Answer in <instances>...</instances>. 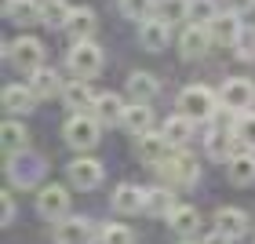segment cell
<instances>
[{
	"instance_id": "cell-12",
	"label": "cell",
	"mask_w": 255,
	"mask_h": 244,
	"mask_svg": "<svg viewBox=\"0 0 255 244\" xmlns=\"http://www.w3.org/2000/svg\"><path fill=\"white\" fill-rule=\"evenodd\" d=\"M102 164L95 157H77V160H69V182L77 186V190H95V186L102 182Z\"/></svg>"
},
{
	"instance_id": "cell-21",
	"label": "cell",
	"mask_w": 255,
	"mask_h": 244,
	"mask_svg": "<svg viewBox=\"0 0 255 244\" xmlns=\"http://www.w3.org/2000/svg\"><path fill=\"white\" fill-rule=\"evenodd\" d=\"M168 226L175 230L179 237H193L197 230H201V212H197L193 204H175L168 215Z\"/></svg>"
},
{
	"instance_id": "cell-19",
	"label": "cell",
	"mask_w": 255,
	"mask_h": 244,
	"mask_svg": "<svg viewBox=\"0 0 255 244\" xmlns=\"http://www.w3.org/2000/svg\"><path fill=\"white\" fill-rule=\"evenodd\" d=\"M121 127L128 135H146L149 127H153V110H149V102H131V106L124 110V121H121Z\"/></svg>"
},
{
	"instance_id": "cell-28",
	"label": "cell",
	"mask_w": 255,
	"mask_h": 244,
	"mask_svg": "<svg viewBox=\"0 0 255 244\" xmlns=\"http://www.w3.org/2000/svg\"><path fill=\"white\" fill-rule=\"evenodd\" d=\"M193 124L197 121H190V117H182V113H175V117H168L164 121V127H160V131H164V138L171 146H186V138L193 135Z\"/></svg>"
},
{
	"instance_id": "cell-6",
	"label": "cell",
	"mask_w": 255,
	"mask_h": 244,
	"mask_svg": "<svg viewBox=\"0 0 255 244\" xmlns=\"http://www.w3.org/2000/svg\"><path fill=\"white\" fill-rule=\"evenodd\" d=\"M255 102V84L245 77H230L223 88H219V106L230 113H248Z\"/></svg>"
},
{
	"instance_id": "cell-27",
	"label": "cell",
	"mask_w": 255,
	"mask_h": 244,
	"mask_svg": "<svg viewBox=\"0 0 255 244\" xmlns=\"http://www.w3.org/2000/svg\"><path fill=\"white\" fill-rule=\"evenodd\" d=\"M33 77V95H37V99H55V95H62V77L59 73H55V69H48V66H40L37 69V73H29Z\"/></svg>"
},
{
	"instance_id": "cell-16",
	"label": "cell",
	"mask_w": 255,
	"mask_h": 244,
	"mask_svg": "<svg viewBox=\"0 0 255 244\" xmlns=\"http://www.w3.org/2000/svg\"><path fill=\"white\" fill-rule=\"evenodd\" d=\"M226 175L234 186H252L255 182V149H237L226 160Z\"/></svg>"
},
{
	"instance_id": "cell-25",
	"label": "cell",
	"mask_w": 255,
	"mask_h": 244,
	"mask_svg": "<svg viewBox=\"0 0 255 244\" xmlns=\"http://www.w3.org/2000/svg\"><path fill=\"white\" fill-rule=\"evenodd\" d=\"M66 29H69V37H73V40H91V37H95V29H99L95 11H91V7H73Z\"/></svg>"
},
{
	"instance_id": "cell-40",
	"label": "cell",
	"mask_w": 255,
	"mask_h": 244,
	"mask_svg": "<svg viewBox=\"0 0 255 244\" xmlns=\"http://www.w3.org/2000/svg\"><path fill=\"white\" fill-rule=\"evenodd\" d=\"M179 244H204V241H193V237H186V241H179Z\"/></svg>"
},
{
	"instance_id": "cell-29",
	"label": "cell",
	"mask_w": 255,
	"mask_h": 244,
	"mask_svg": "<svg viewBox=\"0 0 255 244\" xmlns=\"http://www.w3.org/2000/svg\"><path fill=\"white\" fill-rule=\"evenodd\" d=\"M175 204H179L175 193L164 190V186H153V190H146V212H149V215H164V219H168Z\"/></svg>"
},
{
	"instance_id": "cell-18",
	"label": "cell",
	"mask_w": 255,
	"mask_h": 244,
	"mask_svg": "<svg viewBox=\"0 0 255 244\" xmlns=\"http://www.w3.org/2000/svg\"><path fill=\"white\" fill-rule=\"evenodd\" d=\"M204 149H208L212 160H230L237 149H245V146H241V138L234 135V127H226V131H212V135H208Z\"/></svg>"
},
{
	"instance_id": "cell-2",
	"label": "cell",
	"mask_w": 255,
	"mask_h": 244,
	"mask_svg": "<svg viewBox=\"0 0 255 244\" xmlns=\"http://www.w3.org/2000/svg\"><path fill=\"white\" fill-rule=\"evenodd\" d=\"M219 106V95H212L204 84H190L179 91V113L190 121H208Z\"/></svg>"
},
{
	"instance_id": "cell-5",
	"label": "cell",
	"mask_w": 255,
	"mask_h": 244,
	"mask_svg": "<svg viewBox=\"0 0 255 244\" xmlns=\"http://www.w3.org/2000/svg\"><path fill=\"white\" fill-rule=\"evenodd\" d=\"M160 175L168 182H179V186H193L197 175H201V168H197V157L190 153L186 146H175L171 149V157L160 164Z\"/></svg>"
},
{
	"instance_id": "cell-23",
	"label": "cell",
	"mask_w": 255,
	"mask_h": 244,
	"mask_svg": "<svg viewBox=\"0 0 255 244\" xmlns=\"http://www.w3.org/2000/svg\"><path fill=\"white\" fill-rule=\"evenodd\" d=\"M160 91V80L153 73H146V69H138V73L128 77V95H131V102H153Z\"/></svg>"
},
{
	"instance_id": "cell-38",
	"label": "cell",
	"mask_w": 255,
	"mask_h": 244,
	"mask_svg": "<svg viewBox=\"0 0 255 244\" xmlns=\"http://www.w3.org/2000/svg\"><path fill=\"white\" fill-rule=\"evenodd\" d=\"M226 7L230 11H248V7H255V0H226Z\"/></svg>"
},
{
	"instance_id": "cell-34",
	"label": "cell",
	"mask_w": 255,
	"mask_h": 244,
	"mask_svg": "<svg viewBox=\"0 0 255 244\" xmlns=\"http://www.w3.org/2000/svg\"><path fill=\"white\" fill-rule=\"evenodd\" d=\"M153 7H157V0H121V11L131 22H146L153 15Z\"/></svg>"
},
{
	"instance_id": "cell-8",
	"label": "cell",
	"mask_w": 255,
	"mask_h": 244,
	"mask_svg": "<svg viewBox=\"0 0 255 244\" xmlns=\"http://www.w3.org/2000/svg\"><path fill=\"white\" fill-rule=\"evenodd\" d=\"M95 223L80 215H66L55 226V244H95Z\"/></svg>"
},
{
	"instance_id": "cell-7",
	"label": "cell",
	"mask_w": 255,
	"mask_h": 244,
	"mask_svg": "<svg viewBox=\"0 0 255 244\" xmlns=\"http://www.w3.org/2000/svg\"><path fill=\"white\" fill-rule=\"evenodd\" d=\"M7 55H11V66H15L18 73H37L44 66V44L37 37H18Z\"/></svg>"
},
{
	"instance_id": "cell-14",
	"label": "cell",
	"mask_w": 255,
	"mask_h": 244,
	"mask_svg": "<svg viewBox=\"0 0 255 244\" xmlns=\"http://www.w3.org/2000/svg\"><path fill=\"white\" fill-rule=\"evenodd\" d=\"M113 212L117 215H138L146 212V190L142 186H131V182H121L117 190H113Z\"/></svg>"
},
{
	"instance_id": "cell-35",
	"label": "cell",
	"mask_w": 255,
	"mask_h": 244,
	"mask_svg": "<svg viewBox=\"0 0 255 244\" xmlns=\"http://www.w3.org/2000/svg\"><path fill=\"white\" fill-rule=\"evenodd\" d=\"M99 244H135V237H131V230H128V226H121V223H110V226H102Z\"/></svg>"
},
{
	"instance_id": "cell-10",
	"label": "cell",
	"mask_w": 255,
	"mask_h": 244,
	"mask_svg": "<svg viewBox=\"0 0 255 244\" xmlns=\"http://www.w3.org/2000/svg\"><path fill=\"white\" fill-rule=\"evenodd\" d=\"M208 29H212V40H215V44L234 48V44H241V29H245L241 11H219V15L208 22Z\"/></svg>"
},
{
	"instance_id": "cell-39",
	"label": "cell",
	"mask_w": 255,
	"mask_h": 244,
	"mask_svg": "<svg viewBox=\"0 0 255 244\" xmlns=\"http://www.w3.org/2000/svg\"><path fill=\"white\" fill-rule=\"evenodd\" d=\"M204 244H230V237H226V234H219V230H212V234L204 237Z\"/></svg>"
},
{
	"instance_id": "cell-26",
	"label": "cell",
	"mask_w": 255,
	"mask_h": 244,
	"mask_svg": "<svg viewBox=\"0 0 255 244\" xmlns=\"http://www.w3.org/2000/svg\"><path fill=\"white\" fill-rule=\"evenodd\" d=\"M33 106H37V95H33L29 84H7L4 88V110H11V113H33Z\"/></svg>"
},
{
	"instance_id": "cell-31",
	"label": "cell",
	"mask_w": 255,
	"mask_h": 244,
	"mask_svg": "<svg viewBox=\"0 0 255 244\" xmlns=\"http://www.w3.org/2000/svg\"><path fill=\"white\" fill-rule=\"evenodd\" d=\"M26 138H29V131H26L18 121H4V124H0V142H4L7 153H18V149H26Z\"/></svg>"
},
{
	"instance_id": "cell-3",
	"label": "cell",
	"mask_w": 255,
	"mask_h": 244,
	"mask_svg": "<svg viewBox=\"0 0 255 244\" xmlns=\"http://www.w3.org/2000/svg\"><path fill=\"white\" fill-rule=\"evenodd\" d=\"M66 66H69V73L80 77V80L95 77L99 69H102V48H99L95 40H77L73 48L66 51Z\"/></svg>"
},
{
	"instance_id": "cell-32",
	"label": "cell",
	"mask_w": 255,
	"mask_h": 244,
	"mask_svg": "<svg viewBox=\"0 0 255 244\" xmlns=\"http://www.w3.org/2000/svg\"><path fill=\"white\" fill-rule=\"evenodd\" d=\"M157 18H164L168 26L190 22V0H157Z\"/></svg>"
},
{
	"instance_id": "cell-24",
	"label": "cell",
	"mask_w": 255,
	"mask_h": 244,
	"mask_svg": "<svg viewBox=\"0 0 255 244\" xmlns=\"http://www.w3.org/2000/svg\"><path fill=\"white\" fill-rule=\"evenodd\" d=\"M215 230L226 234L230 241H237L248 230V215L241 212V208H219V212H215Z\"/></svg>"
},
{
	"instance_id": "cell-4",
	"label": "cell",
	"mask_w": 255,
	"mask_h": 244,
	"mask_svg": "<svg viewBox=\"0 0 255 244\" xmlns=\"http://www.w3.org/2000/svg\"><path fill=\"white\" fill-rule=\"evenodd\" d=\"M44 171H48V164H44V157L29 153V149H18V153H7V175L15 186H37L44 179Z\"/></svg>"
},
{
	"instance_id": "cell-22",
	"label": "cell",
	"mask_w": 255,
	"mask_h": 244,
	"mask_svg": "<svg viewBox=\"0 0 255 244\" xmlns=\"http://www.w3.org/2000/svg\"><path fill=\"white\" fill-rule=\"evenodd\" d=\"M95 99L99 95H91L84 80H69L62 88V102H66V110H73V113H91L95 110Z\"/></svg>"
},
{
	"instance_id": "cell-9",
	"label": "cell",
	"mask_w": 255,
	"mask_h": 244,
	"mask_svg": "<svg viewBox=\"0 0 255 244\" xmlns=\"http://www.w3.org/2000/svg\"><path fill=\"white\" fill-rule=\"evenodd\" d=\"M37 212L44 219H51V223H59V219L69 215V190L66 186H44L37 193Z\"/></svg>"
},
{
	"instance_id": "cell-11",
	"label": "cell",
	"mask_w": 255,
	"mask_h": 244,
	"mask_svg": "<svg viewBox=\"0 0 255 244\" xmlns=\"http://www.w3.org/2000/svg\"><path fill=\"white\" fill-rule=\"evenodd\" d=\"M171 149H175V146L164 138V131H146V135H138V160H142V164L160 168V164L171 157Z\"/></svg>"
},
{
	"instance_id": "cell-30",
	"label": "cell",
	"mask_w": 255,
	"mask_h": 244,
	"mask_svg": "<svg viewBox=\"0 0 255 244\" xmlns=\"http://www.w3.org/2000/svg\"><path fill=\"white\" fill-rule=\"evenodd\" d=\"M69 15H73V7L66 4V0H44V26L48 29H66L69 26Z\"/></svg>"
},
{
	"instance_id": "cell-17",
	"label": "cell",
	"mask_w": 255,
	"mask_h": 244,
	"mask_svg": "<svg viewBox=\"0 0 255 244\" xmlns=\"http://www.w3.org/2000/svg\"><path fill=\"white\" fill-rule=\"evenodd\" d=\"M4 15L15 22V26H33V22L44 18V0H7Z\"/></svg>"
},
{
	"instance_id": "cell-36",
	"label": "cell",
	"mask_w": 255,
	"mask_h": 244,
	"mask_svg": "<svg viewBox=\"0 0 255 244\" xmlns=\"http://www.w3.org/2000/svg\"><path fill=\"white\" fill-rule=\"evenodd\" d=\"M215 15H219V11H215V0H190V22L208 26Z\"/></svg>"
},
{
	"instance_id": "cell-15",
	"label": "cell",
	"mask_w": 255,
	"mask_h": 244,
	"mask_svg": "<svg viewBox=\"0 0 255 244\" xmlns=\"http://www.w3.org/2000/svg\"><path fill=\"white\" fill-rule=\"evenodd\" d=\"M138 26H142V29H138V40H142L146 51H164V48H168L171 26H168L164 18H153V15H149L146 22H138Z\"/></svg>"
},
{
	"instance_id": "cell-20",
	"label": "cell",
	"mask_w": 255,
	"mask_h": 244,
	"mask_svg": "<svg viewBox=\"0 0 255 244\" xmlns=\"http://www.w3.org/2000/svg\"><path fill=\"white\" fill-rule=\"evenodd\" d=\"M124 99L113 95V91H102V95L95 99V110H91V117H95L99 124H121L124 121Z\"/></svg>"
},
{
	"instance_id": "cell-13",
	"label": "cell",
	"mask_w": 255,
	"mask_h": 244,
	"mask_svg": "<svg viewBox=\"0 0 255 244\" xmlns=\"http://www.w3.org/2000/svg\"><path fill=\"white\" fill-rule=\"evenodd\" d=\"M208 48H212V29H208V26H197V22H186V29H182V37H179L182 59H201Z\"/></svg>"
},
{
	"instance_id": "cell-33",
	"label": "cell",
	"mask_w": 255,
	"mask_h": 244,
	"mask_svg": "<svg viewBox=\"0 0 255 244\" xmlns=\"http://www.w3.org/2000/svg\"><path fill=\"white\" fill-rule=\"evenodd\" d=\"M234 135L241 138V146H245V149H255V113H237Z\"/></svg>"
},
{
	"instance_id": "cell-1",
	"label": "cell",
	"mask_w": 255,
	"mask_h": 244,
	"mask_svg": "<svg viewBox=\"0 0 255 244\" xmlns=\"http://www.w3.org/2000/svg\"><path fill=\"white\" fill-rule=\"evenodd\" d=\"M99 121L91 117V113H69L66 124H62V135H66V142L73 146V149H95L99 146Z\"/></svg>"
},
{
	"instance_id": "cell-37",
	"label": "cell",
	"mask_w": 255,
	"mask_h": 244,
	"mask_svg": "<svg viewBox=\"0 0 255 244\" xmlns=\"http://www.w3.org/2000/svg\"><path fill=\"white\" fill-rule=\"evenodd\" d=\"M11 215H15V201H11V193L4 190V193H0V223L11 226Z\"/></svg>"
}]
</instances>
